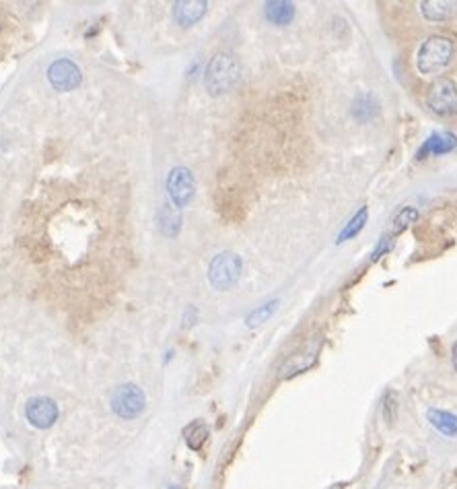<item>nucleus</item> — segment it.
<instances>
[{"label": "nucleus", "mask_w": 457, "mask_h": 489, "mask_svg": "<svg viewBox=\"0 0 457 489\" xmlns=\"http://www.w3.org/2000/svg\"><path fill=\"white\" fill-rule=\"evenodd\" d=\"M416 219H418V208H416V206H404V208L395 215V219L391 221V229H389L391 237L399 235V233H402L404 229H408V225L414 223Z\"/></svg>", "instance_id": "19"}, {"label": "nucleus", "mask_w": 457, "mask_h": 489, "mask_svg": "<svg viewBox=\"0 0 457 489\" xmlns=\"http://www.w3.org/2000/svg\"><path fill=\"white\" fill-rule=\"evenodd\" d=\"M451 363H453V370L457 372V343H455L453 349H451Z\"/></svg>", "instance_id": "23"}, {"label": "nucleus", "mask_w": 457, "mask_h": 489, "mask_svg": "<svg viewBox=\"0 0 457 489\" xmlns=\"http://www.w3.org/2000/svg\"><path fill=\"white\" fill-rule=\"evenodd\" d=\"M379 114V104L371 93H362L352 102V116L358 122H371Z\"/></svg>", "instance_id": "15"}, {"label": "nucleus", "mask_w": 457, "mask_h": 489, "mask_svg": "<svg viewBox=\"0 0 457 489\" xmlns=\"http://www.w3.org/2000/svg\"><path fill=\"white\" fill-rule=\"evenodd\" d=\"M391 250V239L389 237H383L381 241H379V246H377V250L373 252V257H371V261L375 263V261H379L385 252H389Z\"/></svg>", "instance_id": "22"}, {"label": "nucleus", "mask_w": 457, "mask_h": 489, "mask_svg": "<svg viewBox=\"0 0 457 489\" xmlns=\"http://www.w3.org/2000/svg\"><path fill=\"white\" fill-rule=\"evenodd\" d=\"M25 415L34 427L48 429L58 419V405L50 396H34L25 405Z\"/></svg>", "instance_id": "8"}, {"label": "nucleus", "mask_w": 457, "mask_h": 489, "mask_svg": "<svg viewBox=\"0 0 457 489\" xmlns=\"http://www.w3.org/2000/svg\"><path fill=\"white\" fill-rule=\"evenodd\" d=\"M266 19L274 25H288L295 19V5L286 0H270L264 7Z\"/></svg>", "instance_id": "14"}, {"label": "nucleus", "mask_w": 457, "mask_h": 489, "mask_svg": "<svg viewBox=\"0 0 457 489\" xmlns=\"http://www.w3.org/2000/svg\"><path fill=\"white\" fill-rule=\"evenodd\" d=\"M397 409H399L397 394L389 390V392L383 396V417H385V421H387L389 425L395 423V419H397Z\"/></svg>", "instance_id": "21"}, {"label": "nucleus", "mask_w": 457, "mask_h": 489, "mask_svg": "<svg viewBox=\"0 0 457 489\" xmlns=\"http://www.w3.org/2000/svg\"><path fill=\"white\" fill-rule=\"evenodd\" d=\"M321 347V339H315L311 343H307L301 351H297L295 355H291L282 368H280V378H293L305 370H309L315 361H317V353Z\"/></svg>", "instance_id": "9"}, {"label": "nucleus", "mask_w": 457, "mask_h": 489, "mask_svg": "<svg viewBox=\"0 0 457 489\" xmlns=\"http://www.w3.org/2000/svg\"><path fill=\"white\" fill-rule=\"evenodd\" d=\"M206 436H208V427H206L204 421H192V423L184 429V438H186V442H188V446H190L192 450H198V448L204 444Z\"/></svg>", "instance_id": "18"}, {"label": "nucleus", "mask_w": 457, "mask_h": 489, "mask_svg": "<svg viewBox=\"0 0 457 489\" xmlns=\"http://www.w3.org/2000/svg\"><path fill=\"white\" fill-rule=\"evenodd\" d=\"M426 106L441 118H449L457 114V85L447 79L439 77L426 91Z\"/></svg>", "instance_id": "4"}, {"label": "nucleus", "mask_w": 457, "mask_h": 489, "mask_svg": "<svg viewBox=\"0 0 457 489\" xmlns=\"http://www.w3.org/2000/svg\"><path fill=\"white\" fill-rule=\"evenodd\" d=\"M81 69L73 60H56L48 69V81L56 91H73L81 85Z\"/></svg>", "instance_id": "7"}, {"label": "nucleus", "mask_w": 457, "mask_h": 489, "mask_svg": "<svg viewBox=\"0 0 457 489\" xmlns=\"http://www.w3.org/2000/svg\"><path fill=\"white\" fill-rule=\"evenodd\" d=\"M457 149V136L453 132H432L424 145L418 149L416 153V159H424L428 155H447V153H453Z\"/></svg>", "instance_id": "10"}, {"label": "nucleus", "mask_w": 457, "mask_h": 489, "mask_svg": "<svg viewBox=\"0 0 457 489\" xmlns=\"http://www.w3.org/2000/svg\"><path fill=\"white\" fill-rule=\"evenodd\" d=\"M455 58V44L447 36H430L418 50L416 69L420 75H439Z\"/></svg>", "instance_id": "1"}, {"label": "nucleus", "mask_w": 457, "mask_h": 489, "mask_svg": "<svg viewBox=\"0 0 457 489\" xmlns=\"http://www.w3.org/2000/svg\"><path fill=\"white\" fill-rule=\"evenodd\" d=\"M278 300H270V302H266L264 306H260V308H256L249 316H247V326L249 329H256V326H260V324H264V322H268L272 316H274V312L278 310Z\"/></svg>", "instance_id": "17"}, {"label": "nucleus", "mask_w": 457, "mask_h": 489, "mask_svg": "<svg viewBox=\"0 0 457 489\" xmlns=\"http://www.w3.org/2000/svg\"><path fill=\"white\" fill-rule=\"evenodd\" d=\"M243 271V263L233 252H221L208 267V281L214 289H231Z\"/></svg>", "instance_id": "3"}, {"label": "nucleus", "mask_w": 457, "mask_h": 489, "mask_svg": "<svg viewBox=\"0 0 457 489\" xmlns=\"http://www.w3.org/2000/svg\"><path fill=\"white\" fill-rule=\"evenodd\" d=\"M420 13L432 23L451 21L457 17V3L455 0H426V3H420Z\"/></svg>", "instance_id": "11"}, {"label": "nucleus", "mask_w": 457, "mask_h": 489, "mask_svg": "<svg viewBox=\"0 0 457 489\" xmlns=\"http://www.w3.org/2000/svg\"><path fill=\"white\" fill-rule=\"evenodd\" d=\"M239 75H241V69H239L237 58L233 54L219 52L210 58L206 73H204L206 91L210 95H223L237 85Z\"/></svg>", "instance_id": "2"}, {"label": "nucleus", "mask_w": 457, "mask_h": 489, "mask_svg": "<svg viewBox=\"0 0 457 489\" xmlns=\"http://www.w3.org/2000/svg\"><path fill=\"white\" fill-rule=\"evenodd\" d=\"M147 407V396L136 384H122L112 394V411L122 419H136Z\"/></svg>", "instance_id": "5"}, {"label": "nucleus", "mask_w": 457, "mask_h": 489, "mask_svg": "<svg viewBox=\"0 0 457 489\" xmlns=\"http://www.w3.org/2000/svg\"><path fill=\"white\" fill-rule=\"evenodd\" d=\"M180 225H182V217L180 213H173L171 208H163L161 211V227L167 235H175L180 231Z\"/></svg>", "instance_id": "20"}, {"label": "nucleus", "mask_w": 457, "mask_h": 489, "mask_svg": "<svg viewBox=\"0 0 457 489\" xmlns=\"http://www.w3.org/2000/svg\"><path fill=\"white\" fill-rule=\"evenodd\" d=\"M426 419L428 423L443 436L447 438H455L457 436V415H453L451 411H443V409H428L426 411Z\"/></svg>", "instance_id": "13"}, {"label": "nucleus", "mask_w": 457, "mask_h": 489, "mask_svg": "<svg viewBox=\"0 0 457 489\" xmlns=\"http://www.w3.org/2000/svg\"><path fill=\"white\" fill-rule=\"evenodd\" d=\"M173 15H175V21L184 27H190L194 23H198L204 13H206V3L204 0H180V3L173 5Z\"/></svg>", "instance_id": "12"}, {"label": "nucleus", "mask_w": 457, "mask_h": 489, "mask_svg": "<svg viewBox=\"0 0 457 489\" xmlns=\"http://www.w3.org/2000/svg\"><path fill=\"white\" fill-rule=\"evenodd\" d=\"M367 221H369V208L367 206H362L346 225H344V229L338 233V243H344V241H348V239H352V237H356L362 229H365V225H367Z\"/></svg>", "instance_id": "16"}, {"label": "nucleus", "mask_w": 457, "mask_h": 489, "mask_svg": "<svg viewBox=\"0 0 457 489\" xmlns=\"http://www.w3.org/2000/svg\"><path fill=\"white\" fill-rule=\"evenodd\" d=\"M167 192L175 206H186L194 198V192H196V182H194L192 171L182 165L173 167L167 176Z\"/></svg>", "instance_id": "6"}]
</instances>
